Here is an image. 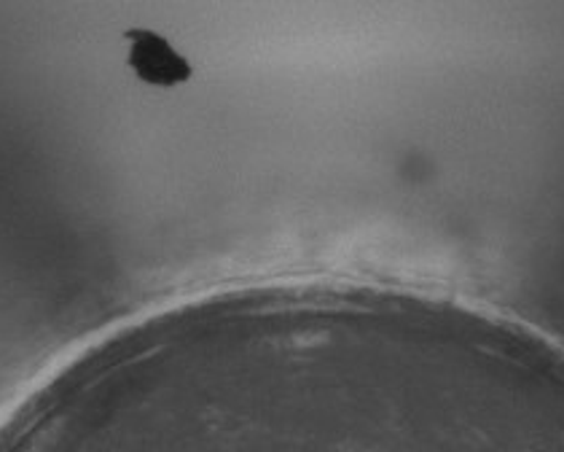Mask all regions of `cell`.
<instances>
[{
  "label": "cell",
  "instance_id": "cell-1",
  "mask_svg": "<svg viewBox=\"0 0 564 452\" xmlns=\"http://www.w3.org/2000/svg\"><path fill=\"white\" fill-rule=\"evenodd\" d=\"M132 63L134 68L143 73L145 78L159 84H170V82H181L186 78V63L170 49L164 41L153 39V35H143L138 39V44L132 49Z\"/></svg>",
  "mask_w": 564,
  "mask_h": 452
}]
</instances>
